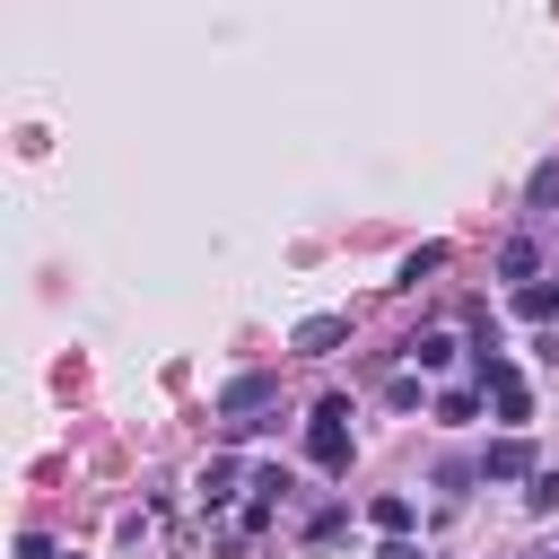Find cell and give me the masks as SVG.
I'll list each match as a JSON object with an SVG mask.
<instances>
[{
    "instance_id": "3957f363",
    "label": "cell",
    "mask_w": 559,
    "mask_h": 559,
    "mask_svg": "<svg viewBox=\"0 0 559 559\" xmlns=\"http://www.w3.org/2000/svg\"><path fill=\"white\" fill-rule=\"evenodd\" d=\"M262 402H271V376H236V384H227V393H218V411H227V428H236V437H245V428H253V419H245V411H262Z\"/></svg>"
},
{
    "instance_id": "8fae6325",
    "label": "cell",
    "mask_w": 559,
    "mask_h": 559,
    "mask_svg": "<svg viewBox=\"0 0 559 559\" xmlns=\"http://www.w3.org/2000/svg\"><path fill=\"white\" fill-rule=\"evenodd\" d=\"M524 507H533V515H550V507H559V472H533V489H524Z\"/></svg>"
},
{
    "instance_id": "277c9868",
    "label": "cell",
    "mask_w": 559,
    "mask_h": 559,
    "mask_svg": "<svg viewBox=\"0 0 559 559\" xmlns=\"http://www.w3.org/2000/svg\"><path fill=\"white\" fill-rule=\"evenodd\" d=\"M480 472H489V480H533V445H524V437H498V445L480 454Z\"/></svg>"
},
{
    "instance_id": "52a82bcc",
    "label": "cell",
    "mask_w": 559,
    "mask_h": 559,
    "mask_svg": "<svg viewBox=\"0 0 559 559\" xmlns=\"http://www.w3.org/2000/svg\"><path fill=\"white\" fill-rule=\"evenodd\" d=\"M498 271H507L515 288H533V271H542V253H533V236H507V253H498Z\"/></svg>"
},
{
    "instance_id": "30bf717a",
    "label": "cell",
    "mask_w": 559,
    "mask_h": 559,
    "mask_svg": "<svg viewBox=\"0 0 559 559\" xmlns=\"http://www.w3.org/2000/svg\"><path fill=\"white\" fill-rule=\"evenodd\" d=\"M227 498H236V463H210L201 472V507H227Z\"/></svg>"
},
{
    "instance_id": "7a4b0ae2",
    "label": "cell",
    "mask_w": 559,
    "mask_h": 559,
    "mask_svg": "<svg viewBox=\"0 0 559 559\" xmlns=\"http://www.w3.org/2000/svg\"><path fill=\"white\" fill-rule=\"evenodd\" d=\"M341 341H349V314H306V323L288 332V349H297V358H332Z\"/></svg>"
},
{
    "instance_id": "5bb4252c",
    "label": "cell",
    "mask_w": 559,
    "mask_h": 559,
    "mask_svg": "<svg viewBox=\"0 0 559 559\" xmlns=\"http://www.w3.org/2000/svg\"><path fill=\"white\" fill-rule=\"evenodd\" d=\"M550 358H559V332H550Z\"/></svg>"
},
{
    "instance_id": "6da1fadb",
    "label": "cell",
    "mask_w": 559,
    "mask_h": 559,
    "mask_svg": "<svg viewBox=\"0 0 559 559\" xmlns=\"http://www.w3.org/2000/svg\"><path fill=\"white\" fill-rule=\"evenodd\" d=\"M349 402L341 393H323L314 402V419H306V454H314V472H349Z\"/></svg>"
},
{
    "instance_id": "7c38bea8",
    "label": "cell",
    "mask_w": 559,
    "mask_h": 559,
    "mask_svg": "<svg viewBox=\"0 0 559 559\" xmlns=\"http://www.w3.org/2000/svg\"><path fill=\"white\" fill-rule=\"evenodd\" d=\"M17 559H61V550H52L44 533H26V542H17Z\"/></svg>"
},
{
    "instance_id": "9c48e42d",
    "label": "cell",
    "mask_w": 559,
    "mask_h": 559,
    "mask_svg": "<svg viewBox=\"0 0 559 559\" xmlns=\"http://www.w3.org/2000/svg\"><path fill=\"white\" fill-rule=\"evenodd\" d=\"M428 271H445V245H419V253H402V280H393V288H419Z\"/></svg>"
},
{
    "instance_id": "5b68a950",
    "label": "cell",
    "mask_w": 559,
    "mask_h": 559,
    "mask_svg": "<svg viewBox=\"0 0 559 559\" xmlns=\"http://www.w3.org/2000/svg\"><path fill=\"white\" fill-rule=\"evenodd\" d=\"M411 515H419V507H411L402 489H376V498H367V524H376V533H393V542L411 533Z\"/></svg>"
},
{
    "instance_id": "4fadbf2b",
    "label": "cell",
    "mask_w": 559,
    "mask_h": 559,
    "mask_svg": "<svg viewBox=\"0 0 559 559\" xmlns=\"http://www.w3.org/2000/svg\"><path fill=\"white\" fill-rule=\"evenodd\" d=\"M376 559H428V550H419V542H384Z\"/></svg>"
},
{
    "instance_id": "ba28073f",
    "label": "cell",
    "mask_w": 559,
    "mask_h": 559,
    "mask_svg": "<svg viewBox=\"0 0 559 559\" xmlns=\"http://www.w3.org/2000/svg\"><path fill=\"white\" fill-rule=\"evenodd\" d=\"M515 314H524V323H550V314H559V288H550V280L515 288Z\"/></svg>"
},
{
    "instance_id": "8992f818",
    "label": "cell",
    "mask_w": 559,
    "mask_h": 559,
    "mask_svg": "<svg viewBox=\"0 0 559 559\" xmlns=\"http://www.w3.org/2000/svg\"><path fill=\"white\" fill-rule=\"evenodd\" d=\"M402 358L437 376V367H454V332H419V341H402Z\"/></svg>"
}]
</instances>
